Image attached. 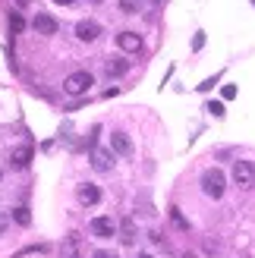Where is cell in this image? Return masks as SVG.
I'll return each mask as SVG.
<instances>
[{
	"label": "cell",
	"mask_w": 255,
	"mask_h": 258,
	"mask_svg": "<svg viewBox=\"0 0 255 258\" xmlns=\"http://www.w3.org/2000/svg\"><path fill=\"white\" fill-rule=\"evenodd\" d=\"M233 183L239 189H255V164L252 161H236L233 164Z\"/></svg>",
	"instance_id": "obj_3"
},
{
	"label": "cell",
	"mask_w": 255,
	"mask_h": 258,
	"mask_svg": "<svg viewBox=\"0 0 255 258\" xmlns=\"http://www.w3.org/2000/svg\"><path fill=\"white\" fill-rule=\"evenodd\" d=\"M92 167L98 173H110V167H113V151H107V148H92Z\"/></svg>",
	"instance_id": "obj_5"
},
{
	"label": "cell",
	"mask_w": 255,
	"mask_h": 258,
	"mask_svg": "<svg viewBox=\"0 0 255 258\" xmlns=\"http://www.w3.org/2000/svg\"><path fill=\"white\" fill-rule=\"evenodd\" d=\"M29 161H32V145H22V148L10 151V164L13 167H29Z\"/></svg>",
	"instance_id": "obj_11"
},
{
	"label": "cell",
	"mask_w": 255,
	"mask_h": 258,
	"mask_svg": "<svg viewBox=\"0 0 255 258\" xmlns=\"http://www.w3.org/2000/svg\"><path fill=\"white\" fill-rule=\"evenodd\" d=\"M92 82H95V79H92V73L76 70V73H70L67 79H63V92H67V95H85Z\"/></svg>",
	"instance_id": "obj_2"
},
{
	"label": "cell",
	"mask_w": 255,
	"mask_h": 258,
	"mask_svg": "<svg viewBox=\"0 0 255 258\" xmlns=\"http://www.w3.org/2000/svg\"><path fill=\"white\" fill-rule=\"evenodd\" d=\"M120 239H123V246H133V242H136V224H133V217H123V221H120Z\"/></svg>",
	"instance_id": "obj_12"
},
{
	"label": "cell",
	"mask_w": 255,
	"mask_h": 258,
	"mask_svg": "<svg viewBox=\"0 0 255 258\" xmlns=\"http://www.w3.org/2000/svg\"><path fill=\"white\" fill-rule=\"evenodd\" d=\"M117 47L126 50V54H139V50H142V35L139 32H120L117 35Z\"/></svg>",
	"instance_id": "obj_6"
},
{
	"label": "cell",
	"mask_w": 255,
	"mask_h": 258,
	"mask_svg": "<svg viewBox=\"0 0 255 258\" xmlns=\"http://www.w3.org/2000/svg\"><path fill=\"white\" fill-rule=\"evenodd\" d=\"M54 4H76V0H54Z\"/></svg>",
	"instance_id": "obj_27"
},
{
	"label": "cell",
	"mask_w": 255,
	"mask_h": 258,
	"mask_svg": "<svg viewBox=\"0 0 255 258\" xmlns=\"http://www.w3.org/2000/svg\"><path fill=\"white\" fill-rule=\"evenodd\" d=\"M101 35V25L95 19H82V22H76V38L79 41H95V38Z\"/></svg>",
	"instance_id": "obj_7"
},
{
	"label": "cell",
	"mask_w": 255,
	"mask_h": 258,
	"mask_svg": "<svg viewBox=\"0 0 255 258\" xmlns=\"http://www.w3.org/2000/svg\"><path fill=\"white\" fill-rule=\"evenodd\" d=\"M110 151L123 154V158H133V139L126 136V133H113L110 136Z\"/></svg>",
	"instance_id": "obj_9"
},
{
	"label": "cell",
	"mask_w": 255,
	"mask_h": 258,
	"mask_svg": "<svg viewBox=\"0 0 255 258\" xmlns=\"http://www.w3.org/2000/svg\"><path fill=\"white\" fill-rule=\"evenodd\" d=\"M60 258H79V236H76V233H70L67 239H63Z\"/></svg>",
	"instance_id": "obj_13"
},
{
	"label": "cell",
	"mask_w": 255,
	"mask_h": 258,
	"mask_svg": "<svg viewBox=\"0 0 255 258\" xmlns=\"http://www.w3.org/2000/svg\"><path fill=\"white\" fill-rule=\"evenodd\" d=\"M16 4H19V7H29V4H32V0H16Z\"/></svg>",
	"instance_id": "obj_26"
},
{
	"label": "cell",
	"mask_w": 255,
	"mask_h": 258,
	"mask_svg": "<svg viewBox=\"0 0 255 258\" xmlns=\"http://www.w3.org/2000/svg\"><path fill=\"white\" fill-rule=\"evenodd\" d=\"M227 189V176L221 167H208L205 173H202V192H205L208 199H221Z\"/></svg>",
	"instance_id": "obj_1"
},
{
	"label": "cell",
	"mask_w": 255,
	"mask_h": 258,
	"mask_svg": "<svg viewBox=\"0 0 255 258\" xmlns=\"http://www.w3.org/2000/svg\"><path fill=\"white\" fill-rule=\"evenodd\" d=\"M4 233H7V217L0 214V236H4Z\"/></svg>",
	"instance_id": "obj_25"
},
{
	"label": "cell",
	"mask_w": 255,
	"mask_h": 258,
	"mask_svg": "<svg viewBox=\"0 0 255 258\" xmlns=\"http://www.w3.org/2000/svg\"><path fill=\"white\" fill-rule=\"evenodd\" d=\"M13 217H16V224H22V227H29V224H32L29 208H16V211H13Z\"/></svg>",
	"instance_id": "obj_16"
},
{
	"label": "cell",
	"mask_w": 255,
	"mask_h": 258,
	"mask_svg": "<svg viewBox=\"0 0 255 258\" xmlns=\"http://www.w3.org/2000/svg\"><path fill=\"white\" fill-rule=\"evenodd\" d=\"M88 227H92V233L101 236V239H110L113 233H117V224H113V217H95Z\"/></svg>",
	"instance_id": "obj_8"
},
{
	"label": "cell",
	"mask_w": 255,
	"mask_h": 258,
	"mask_svg": "<svg viewBox=\"0 0 255 258\" xmlns=\"http://www.w3.org/2000/svg\"><path fill=\"white\" fill-rule=\"evenodd\" d=\"M76 196H79L82 205H98V202H101V189L92 186V183H82L79 189H76Z\"/></svg>",
	"instance_id": "obj_10"
},
{
	"label": "cell",
	"mask_w": 255,
	"mask_h": 258,
	"mask_svg": "<svg viewBox=\"0 0 255 258\" xmlns=\"http://www.w3.org/2000/svg\"><path fill=\"white\" fill-rule=\"evenodd\" d=\"M92 258H117V252H104V249H101V252H95Z\"/></svg>",
	"instance_id": "obj_24"
},
{
	"label": "cell",
	"mask_w": 255,
	"mask_h": 258,
	"mask_svg": "<svg viewBox=\"0 0 255 258\" xmlns=\"http://www.w3.org/2000/svg\"><path fill=\"white\" fill-rule=\"evenodd\" d=\"M104 70H107V76H123V73H126V63H123V60H107Z\"/></svg>",
	"instance_id": "obj_15"
},
{
	"label": "cell",
	"mask_w": 255,
	"mask_h": 258,
	"mask_svg": "<svg viewBox=\"0 0 255 258\" xmlns=\"http://www.w3.org/2000/svg\"><path fill=\"white\" fill-rule=\"evenodd\" d=\"M218 79H221V76H211V79H205V82L199 85V92H211V88L218 85Z\"/></svg>",
	"instance_id": "obj_20"
},
{
	"label": "cell",
	"mask_w": 255,
	"mask_h": 258,
	"mask_svg": "<svg viewBox=\"0 0 255 258\" xmlns=\"http://www.w3.org/2000/svg\"><path fill=\"white\" fill-rule=\"evenodd\" d=\"M218 249H221V246H218V242H214V239H205V252H211V255H214Z\"/></svg>",
	"instance_id": "obj_23"
},
{
	"label": "cell",
	"mask_w": 255,
	"mask_h": 258,
	"mask_svg": "<svg viewBox=\"0 0 255 258\" xmlns=\"http://www.w3.org/2000/svg\"><path fill=\"white\" fill-rule=\"evenodd\" d=\"M252 7H255V0H252Z\"/></svg>",
	"instance_id": "obj_29"
},
{
	"label": "cell",
	"mask_w": 255,
	"mask_h": 258,
	"mask_svg": "<svg viewBox=\"0 0 255 258\" xmlns=\"http://www.w3.org/2000/svg\"><path fill=\"white\" fill-rule=\"evenodd\" d=\"M205 110L211 113V117H224V104H221V101H208Z\"/></svg>",
	"instance_id": "obj_18"
},
{
	"label": "cell",
	"mask_w": 255,
	"mask_h": 258,
	"mask_svg": "<svg viewBox=\"0 0 255 258\" xmlns=\"http://www.w3.org/2000/svg\"><path fill=\"white\" fill-rule=\"evenodd\" d=\"M139 258H151V255H139Z\"/></svg>",
	"instance_id": "obj_28"
},
{
	"label": "cell",
	"mask_w": 255,
	"mask_h": 258,
	"mask_svg": "<svg viewBox=\"0 0 255 258\" xmlns=\"http://www.w3.org/2000/svg\"><path fill=\"white\" fill-rule=\"evenodd\" d=\"M170 217H173V224L180 227V230H189V221H186V217L180 214V208H170Z\"/></svg>",
	"instance_id": "obj_17"
},
{
	"label": "cell",
	"mask_w": 255,
	"mask_h": 258,
	"mask_svg": "<svg viewBox=\"0 0 255 258\" xmlns=\"http://www.w3.org/2000/svg\"><path fill=\"white\" fill-rule=\"evenodd\" d=\"M117 7H120L123 13H130V16H136V13L145 10V0H117Z\"/></svg>",
	"instance_id": "obj_14"
},
{
	"label": "cell",
	"mask_w": 255,
	"mask_h": 258,
	"mask_svg": "<svg viewBox=\"0 0 255 258\" xmlns=\"http://www.w3.org/2000/svg\"><path fill=\"white\" fill-rule=\"evenodd\" d=\"M202 44H205V32H196V38H193V47H196V50H202Z\"/></svg>",
	"instance_id": "obj_22"
},
{
	"label": "cell",
	"mask_w": 255,
	"mask_h": 258,
	"mask_svg": "<svg viewBox=\"0 0 255 258\" xmlns=\"http://www.w3.org/2000/svg\"><path fill=\"white\" fill-rule=\"evenodd\" d=\"M10 29H13V32H22V29H25V19L19 16V13H13V16H10Z\"/></svg>",
	"instance_id": "obj_19"
},
{
	"label": "cell",
	"mask_w": 255,
	"mask_h": 258,
	"mask_svg": "<svg viewBox=\"0 0 255 258\" xmlns=\"http://www.w3.org/2000/svg\"><path fill=\"white\" fill-rule=\"evenodd\" d=\"M221 95H224V101H233V98H236V85H224Z\"/></svg>",
	"instance_id": "obj_21"
},
{
	"label": "cell",
	"mask_w": 255,
	"mask_h": 258,
	"mask_svg": "<svg viewBox=\"0 0 255 258\" xmlns=\"http://www.w3.org/2000/svg\"><path fill=\"white\" fill-rule=\"evenodd\" d=\"M32 29L38 32V35H57V29H60V22L50 16V13H38V16L32 19Z\"/></svg>",
	"instance_id": "obj_4"
}]
</instances>
